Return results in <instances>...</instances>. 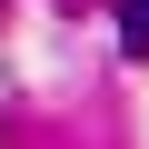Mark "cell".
<instances>
[{
	"label": "cell",
	"mask_w": 149,
	"mask_h": 149,
	"mask_svg": "<svg viewBox=\"0 0 149 149\" xmlns=\"http://www.w3.org/2000/svg\"><path fill=\"white\" fill-rule=\"evenodd\" d=\"M119 50L149 60V0H119Z\"/></svg>",
	"instance_id": "1"
}]
</instances>
